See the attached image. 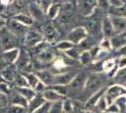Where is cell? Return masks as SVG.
Returning <instances> with one entry per match:
<instances>
[{
    "label": "cell",
    "instance_id": "6da1fadb",
    "mask_svg": "<svg viewBox=\"0 0 126 113\" xmlns=\"http://www.w3.org/2000/svg\"><path fill=\"white\" fill-rule=\"evenodd\" d=\"M104 82V78L102 75L95 73L91 74L88 76L86 84L84 87V91L82 92V94L79 96V100L82 102H87L90 97L96 92H98L102 89V85Z\"/></svg>",
    "mask_w": 126,
    "mask_h": 113
},
{
    "label": "cell",
    "instance_id": "8992f818",
    "mask_svg": "<svg viewBox=\"0 0 126 113\" xmlns=\"http://www.w3.org/2000/svg\"><path fill=\"white\" fill-rule=\"evenodd\" d=\"M6 28L11 33L13 34L15 37L18 39L22 36H25L26 34L27 30V27L22 25L21 23H19L18 21H16L15 19H13L11 17V19L7 20V24H6Z\"/></svg>",
    "mask_w": 126,
    "mask_h": 113
},
{
    "label": "cell",
    "instance_id": "5bb4252c",
    "mask_svg": "<svg viewBox=\"0 0 126 113\" xmlns=\"http://www.w3.org/2000/svg\"><path fill=\"white\" fill-rule=\"evenodd\" d=\"M112 25L114 27L115 33L121 34L122 32L126 31V17L122 16H115L112 15L110 17Z\"/></svg>",
    "mask_w": 126,
    "mask_h": 113
},
{
    "label": "cell",
    "instance_id": "5b68a950",
    "mask_svg": "<svg viewBox=\"0 0 126 113\" xmlns=\"http://www.w3.org/2000/svg\"><path fill=\"white\" fill-rule=\"evenodd\" d=\"M105 99L108 107L122 96H126V88L121 85H113L106 90L105 93Z\"/></svg>",
    "mask_w": 126,
    "mask_h": 113
},
{
    "label": "cell",
    "instance_id": "30bf717a",
    "mask_svg": "<svg viewBox=\"0 0 126 113\" xmlns=\"http://www.w3.org/2000/svg\"><path fill=\"white\" fill-rule=\"evenodd\" d=\"M77 74H78L77 72L68 71L66 73L55 75L53 84H55V85H62V86H69L71 84V82L74 79V77L77 75Z\"/></svg>",
    "mask_w": 126,
    "mask_h": 113
},
{
    "label": "cell",
    "instance_id": "ba28073f",
    "mask_svg": "<svg viewBox=\"0 0 126 113\" xmlns=\"http://www.w3.org/2000/svg\"><path fill=\"white\" fill-rule=\"evenodd\" d=\"M43 41H44V38L42 36V34L36 30H28L25 35V44L28 47L35 48Z\"/></svg>",
    "mask_w": 126,
    "mask_h": 113
},
{
    "label": "cell",
    "instance_id": "7a4b0ae2",
    "mask_svg": "<svg viewBox=\"0 0 126 113\" xmlns=\"http://www.w3.org/2000/svg\"><path fill=\"white\" fill-rule=\"evenodd\" d=\"M88 76L85 73H78L74 79L68 86V95L73 98H79L84 91V87L86 84Z\"/></svg>",
    "mask_w": 126,
    "mask_h": 113
},
{
    "label": "cell",
    "instance_id": "7dc6e473",
    "mask_svg": "<svg viewBox=\"0 0 126 113\" xmlns=\"http://www.w3.org/2000/svg\"><path fill=\"white\" fill-rule=\"evenodd\" d=\"M105 113H121V109L118 107V105L116 103H114V104H112L111 106H109L107 108Z\"/></svg>",
    "mask_w": 126,
    "mask_h": 113
},
{
    "label": "cell",
    "instance_id": "2e32d148",
    "mask_svg": "<svg viewBox=\"0 0 126 113\" xmlns=\"http://www.w3.org/2000/svg\"><path fill=\"white\" fill-rule=\"evenodd\" d=\"M28 11L30 12V16L34 19V20H38V21H42V19L44 18V15H46L42 10L41 9V7L39 6L37 3V1L31 2L28 5Z\"/></svg>",
    "mask_w": 126,
    "mask_h": 113
},
{
    "label": "cell",
    "instance_id": "484cf974",
    "mask_svg": "<svg viewBox=\"0 0 126 113\" xmlns=\"http://www.w3.org/2000/svg\"><path fill=\"white\" fill-rule=\"evenodd\" d=\"M22 74L25 75V77H26L27 82H28V85L32 89H34L36 87V85L40 82V79L37 76V75L35 74V72H32V73H22Z\"/></svg>",
    "mask_w": 126,
    "mask_h": 113
},
{
    "label": "cell",
    "instance_id": "836d02e7",
    "mask_svg": "<svg viewBox=\"0 0 126 113\" xmlns=\"http://www.w3.org/2000/svg\"><path fill=\"white\" fill-rule=\"evenodd\" d=\"M47 88L56 91L60 95H62L63 97L68 95V86H62V85H55V84H53V85L48 86Z\"/></svg>",
    "mask_w": 126,
    "mask_h": 113
},
{
    "label": "cell",
    "instance_id": "7402d4cb",
    "mask_svg": "<svg viewBox=\"0 0 126 113\" xmlns=\"http://www.w3.org/2000/svg\"><path fill=\"white\" fill-rule=\"evenodd\" d=\"M1 74L3 75L6 82H8V83L14 82L15 76L17 75V73L15 72V69L13 67H11V65H8L4 70L1 71Z\"/></svg>",
    "mask_w": 126,
    "mask_h": 113
},
{
    "label": "cell",
    "instance_id": "ac0fdd59",
    "mask_svg": "<svg viewBox=\"0 0 126 113\" xmlns=\"http://www.w3.org/2000/svg\"><path fill=\"white\" fill-rule=\"evenodd\" d=\"M102 31L104 33L105 37L106 38H112L114 36L115 30H114V27H113V25H112L110 17H105L103 19V22H102Z\"/></svg>",
    "mask_w": 126,
    "mask_h": 113
},
{
    "label": "cell",
    "instance_id": "277c9868",
    "mask_svg": "<svg viewBox=\"0 0 126 113\" xmlns=\"http://www.w3.org/2000/svg\"><path fill=\"white\" fill-rule=\"evenodd\" d=\"M17 41L18 38L11 34L6 27L0 30V44L3 49V52L10 49L17 48Z\"/></svg>",
    "mask_w": 126,
    "mask_h": 113
},
{
    "label": "cell",
    "instance_id": "d590c367",
    "mask_svg": "<svg viewBox=\"0 0 126 113\" xmlns=\"http://www.w3.org/2000/svg\"><path fill=\"white\" fill-rule=\"evenodd\" d=\"M107 108H108V105H107V102H106V99H105V95L98 101V103L96 104V106L94 107V108H96L99 112H105Z\"/></svg>",
    "mask_w": 126,
    "mask_h": 113
},
{
    "label": "cell",
    "instance_id": "6f0895ef",
    "mask_svg": "<svg viewBox=\"0 0 126 113\" xmlns=\"http://www.w3.org/2000/svg\"><path fill=\"white\" fill-rule=\"evenodd\" d=\"M121 1H122V2H123V1H126V0H121Z\"/></svg>",
    "mask_w": 126,
    "mask_h": 113
},
{
    "label": "cell",
    "instance_id": "e0dca14e",
    "mask_svg": "<svg viewBox=\"0 0 126 113\" xmlns=\"http://www.w3.org/2000/svg\"><path fill=\"white\" fill-rule=\"evenodd\" d=\"M35 74H36L37 76L39 77L40 81H42V83L45 84L47 87L53 84L54 78H55V75H53L52 73H51V71L49 70V69L35 71Z\"/></svg>",
    "mask_w": 126,
    "mask_h": 113
},
{
    "label": "cell",
    "instance_id": "44dd1931",
    "mask_svg": "<svg viewBox=\"0 0 126 113\" xmlns=\"http://www.w3.org/2000/svg\"><path fill=\"white\" fill-rule=\"evenodd\" d=\"M13 19H15L16 21H18L19 23H21L22 25L26 26V27H31L32 25L34 24V19L32 18L30 15H27L26 13H22L19 12L15 15L12 16Z\"/></svg>",
    "mask_w": 126,
    "mask_h": 113
},
{
    "label": "cell",
    "instance_id": "3957f363",
    "mask_svg": "<svg viewBox=\"0 0 126 113\" xmlns=\"http://www.w3.org/2000/svg\"><path fill=\"white\" fill-rule=\"evenodd\" d=\"M15 67L18 70L21 71V73H32L34 72V66L31 64V58L29 53L26 49H20V54L18 59L15 62Z\"/></svg>",
    "mask_w": 126,
    "mask_h": 113
},
{
    "label": "cell",
    "instance_id": "8fae6325",
    "mask_svg": "<svg viewBox=\"0 0 126 113\" xmlns=\"http://www.w3.org/2000/svg\"><path fill=\"white\" fill-rule=\"evenodd\" d=\"M67 67H68V64L64 60V59L63 58H58V59H56L53 61V63L50 65L49 70L51 71V73L54 75H57L68 72V71H66Z\"/></svg>",
    "mask_w": 126,
    "mask_h": 113
},
{
    "label": "cell",
    "instance_id": "d6a6232c",
    "mask_svg": "<svg viewBox=\"0 0 126 113\" xmlns=\"http://www.w3.org/2000/svg\"><path fill=\"white\" fill-rule=\"evenodd\" d=\"M63 111L64 113H74V103L72 99L66 98L63 100Z\"/></svg>",
    "mask_w": 126,
    "mask_h": 113
},
{
    "label": "cell",
    "instance_id": "4316f807",
    "mask_svg": "<svg viewBox=\"0 0 126 113\" xmlns=\"http://www.w3.org/2000/svg\"><path fill=\"white\" fill-rule=\"evenodd\" d=\"M94 41L89 37H87L82 43L78 44V49L80 50V52H84V51H89L92 47H94Z\"/></svg>",
    "mask_w": 126,
    "mask_h": 113
},
{
    "label": "cell",
    "instance_id": "d4e9b609",
    "mask_svg": "<svg viewBox=\"0 0 126 113\" xmlns=\"http://www.w3.org/2000/svg\"><path fill=\"white\" fill-rule=\"evenodd\" d=\"M11 105H15V106H20V107H24V108H27L28 106V101L26 100L24 96H22L21 94H19L16 92L11 98Z\"/></svg>",
    "mask_w": 126,
    "mask_h": 113
},
{
    "label": "cell",
    "instance_id": "b9f144b4",
    "mask_svg": "<svg viewBox=\"0 0 126 113\" xmlns=\"http://www.w3.org/2000/svg\"><path fill=\"white\" fill-rule=\"evenodd\" d=\"M100 47L102 49H104V50H107V51H109V50L112 48V46H111V42H110V40H109V38L105 37L101 41Z\"/></svg>",
    "mask_w": 126,
    "mask_h": 113
},
{
    "label": "cell",
    "instance_id": "cb8c5ba5",
    "mask_svg": "<svg viewBox=\"0 0 126 113\" xmlns=\"http://www.w3.org/2000/svg\"><path fill=\"white\" fill-rule=\"evenodd\" d=\"M111 46L113 49H120L123 47L126 44V37L121 34H118L116 36H113L110 40Z\"/></svg>",
    "mask_w": 126,
    "mask_h": 113
},
{
    "label": "cell",
    "instance_id": "ffe728a7",
    "mask_svg": "<svg viewBox=\"0 0 126 113\" xmlns=\"http://www.w3.org/2000/svg\"><path fill=\"white\" fill-rule=\"evenodd\" d=\"M102 22L99 17L95 15L94 18H91L90 20L88 22V27H87V30L90 33H94L97 34L98 32L102 31Z\"/></svg>",
    "mask_w": 126,
    "mask_h": 113
},
{
    "label": "cell",
    "instance_id": "681fc988",
    "mask_svg": "<svg viewBox=\"0 0 126 113\" xmlns=\"http://www.w3.org/2000/svg\"><path fill=\"white\" fill-rule=\"evenodd\" d=\"M109 4L111 7L115 9H119L122 7V1L121 0H109Z\"/></svg>",
    "mask_w": 126,
    "mask_h": 113
},
{
    "label": "cell",
    "instance_id": "db71d44e",
    "mask_svg": "<svg viewBox=\"0 0 126 113\" xmlns=\"http://www.w3.org/2000/svg\"><path fill=\"white\" fill-rule=\"evenodd\" d=\"M3 82H6V80L4 79L3 75H2V74H1V72H0V83H3Z\"/></svg>",
    "mask_w": 126,
    "mask_h": 113
},
{
    "label": "cell",
    "instance_id": "c3c4849f",
    "mask_svg": "<svg viewBox=\"0 0 126 113\" xmlns=\"http://www.w3.org/2000/svg\"><path fill=\"white\" fill-rule=\"evenodd\" d=\"M8 104H9V100L7 98V95L0 94V109L7 108Z\"/></svg>",
    "mask_w": 126,
    "mask_h": 113
},
{
    "label": "cell",
    "instance_id": "60d3db41",
    "mask_svg": "<svg viewBox=\"0 0 126 113\" xmlns=\"http://www.w3.org/2000/svg\"><path fill=\"white\" fill-rule=\"evenodd\" d=\"M11 92V88L10 86V83L8 82H3L0 83V93L3 95H8Z\"/></svg>",
    "mask_w": 126,
    "mask_h": 113
},
{
    "label": "cell",
    "instance_id": "1f68e13d",
    "mask_svg": "<svg viewBox=\"0 0 126 113\" xmlns=\"http://www.w3.org/2000/svg\"><path fill=\"white\" fill-rule=\"evenodd\" d=\"M92 59L93 58H92V56H91L89 51H84V52H82L81 55H80L78 61L81 65L86 66V65H88L92 60Z\"/></svg>",
    "mask_w": 126,
    "mask_h": 113
},
{
    "label": "cell",
    "instance_id": "52a82bcc",
    "mask_svg": "<svg viewBox=\"0 0 126 113\" xmlns=\"http://www.w3.org/2000/svg\"><path fill=\"white\" fill-rule=\"evenodd\" d=\"M89 31L85 27H78L74 28L68 35V40L74 44H80L88 37Z\"/></svg>",
    "mask_w": 126,
    "mask_h": 113
},
{
    "label": "cell",
    "instance_id": "bcb514c9",
    "mask_svg": "<svg viewBox=\"0 0 126 113\" xmlns=\"http://www.w3.org/2000/svg\"><path fill=\"white\" fill-rule=\"evenodd\" d=\"M46 89H47V86L45 84H43L42 81H40L37 85H36V87L34 88V91L36 92V93H43V92Z\"/></svg>",
    "mask_w": 126,
    "mask_h": 113
},
{
    "label": "cell",
    "instance_id": "83f0119b",
    "mask_svg": "<svg viewBox=\"0 0 126 113\" xmlns=\"http://www.w3.org/2000/svg\"><path fill=\"white\" fill-rule=\"evenodd\" d=\"M14 84H15L16 88H26V87H29L26 78L22 73H18L16 75L15 79H14Z\"/></svg>",
    "mask_w": 126,
    "mask_h": 113
},
{
    "label": "cell",
    "instance_id": "816d5d0a",
    "mask_svg": "<svg viewBox=\"0 0 126 113\" xmlns=\"http://www.w3.org/2000/svg\"><path fill=\"white\" fill-rule=\"evenodd\" d=\"M6 24H7V20L0 16V30H2L4 27H6Z\"/></svg>",
    "mask_w": 126,
    "mask_h": 113
},
{
    "label": "cell",
    "instance_id": "e575fe53",
    "mask_svg": "<svg viewBox=\"0 0 126 113\" xmlns=\"http://www.w3.org/2000/svg\"><path fill=\"white\" fill-rule=\"evenodd\" d=\"M64 54L66 55V57L69 58V59L75 60V59H79V57H80V55H81V52H80V50H79L78 48L74 47V48L70 49L68 51L64 52Z\"/></svg>",
    "mask_w": 126,
    "mask_h": 113
},
{
    "label": "cell",
    "instance_id": "7c38bea8",
    "mask_svg": "<svg viewBox=\"0 0 126 113\" xmlns=\"http://www.w3.org/2000/svg\"><path fill=\"white\" fill-rule=\"evenodd\" d=\"M42 36L44 38V40H46L47 42H55L57 40V38L58 37V33L57 31V29L55 28V27L52 24H47L44 25L42 27Z\"/></svg>",
    "mask_w": 126,
    "mask_h": 113
},
{
    "label": "cell",
    "instance_id": "9c48e42d",
    "mask_svg": "<svg viewBox=\"0 0 126 113\" xmlns=\"http://www.w3.org/2000/svg\"><path fill=\"white\" fill-rule=\"evenodd\" d=\"M97 0H79L78 10L84 16H90L96 10Z\"/></svg>",
    "mask_w": 126,
    "mask_h": 113
},
{
    "label": "cell",
    "instance_id": "9a60e30c",
    "mask_svg": "<svg viewBox=\"0 0 126 113\" xmlns=\"http://www.w3.org/2000/svg\"><path fill=\"white\" fill-rule=\"evenodd\" d=\"M46 103L44 97L42 95V93H37L36 96L32 99L31 101L28 102V106H27V112L28 113H34L36 110L42 107V105Z\"/></svg>",
    "mask_w": 126,
    "mask_h": 113
},
{
    "label": "cell",
    "instance_id": "8d00e7d4",
    "mask_svg": "<svg viewBox=\"0 0 126 113\" xmlns=\"http://www.w3.org/2000/svg\"><path fill=\"white\" fill-rule=\"evenodd\" d=\"M116 67V62L114 59H109L107 60H105L104 62V64L102 66V69L104 72H106V73H109L113 70Z\"/></svg>",
    "mask_w": 126,
    "mask_h": 113
},
{
    "label": "cell",
    "instance_id": "4dcf8cb0",
    "mask_svg": "<svg viewBox=\"0 0 126 113\" xmlns=\"http://www.w3.org/2000/svg\"><path fill=\"white\" fill-rule=\"evenodd\" d=\"M56 47L58 48V50L59 51H62L63 53L68 51L70 49L74 48V44L72 42H70L69 40H66V41H61L56 44Z\"/></svg>",
    "mask_w": 126,
    "mask_h": 113
},
{
    "label": "cell",
    "instance_id": "f907efd6",
    "mask_svg": "<svg viewBox=\"0 0 126 113\" xmlns=\"http://www.w3.org/2000/svg\"><path fill=\"white\" fill-rule=\"evenodd\" d=\"M126 67V56H123L120 59L119 61V65H118V68L119 69H123Z\"/></svg>",
    "mask_w": 126,
    "mask_h": 113
},
{
    "label": "cell",
    "instance_id": "f5cc1de1",
    "mask_svg": "<svg viewBox=\"0 0 126 113\" xmlns=\"http://www.w3.org/2000/svg\"><path fill=\"white\" fill-rule=\"evenodd\" d=\"M7 66H8V64L3 60V59H0V72L2 70H4Z\"/></svg>",
    "mask_w": 126,
    "mask_h": 113
},
{
    "label": "cell",
    "instance_id": "11a10c76",
    "mask_svg": "<svg viewBox=\"0 0 126 113\" xmlns=\"http://www.w3.org/2000/svg\"><path fill=\"white\" fill-rule=\"evenodd\" d=\"M121 113H126V107L123 109H121Z\"/></svg>",
    "mask_w": 126,
    "mask_h": 113
},
{
    "label": "cell",
    "instance_id": "f35d334b",
    "mask_svg": "<svg viewBox=\"0 0 126 113\" xmlns=\"http://www.w3.org/2000/svg\"><path fill=\"white\" fill-rule=\"evenodd\" d=\"M50 113H64V111H63V100L52 103Z\"/></svg>",
    "mask_w": 126,
    "mask_h": 113
},
{
    "label": "cell",
    "instance_id": "603a6c76",
    "mask_svg": "<svg viewBox=\"0 0 126 113\" xmlns=\"http://www.w3.org/2000/svg\"><path fill=\"white\" fill-rule=\"evenodd\" d=\"M16 92L19 94H21L22 96H24L26 100L29 102L31 101L34 97L36 96V92L34 91V89H32L30 87H26V88H16Z\"/></svg>",
    "mask_w": 126,
    "mask_h": 113
},
{
    "label": "cell",
    "instance_id": "ee69618b",
    "mask_svg": "<svg viewBox=\"0 0 126 113\" xmlns=\"http://www.w3.org/2000/svg\"><path fill=\"white\" fill-rule=\"evenodd\" d=\"M97 5L99 6L100 9L104 10V11H107L110 7L109 0H97Z\"/></svg>",
    "mask_w": 126,
    "mask_h": 113
},
{
    "label": "cell",
    "instance_id": "f546056e",
    "mask_svg": "<svg viewBox=\"0 0 126 113\" xmlns=\"http://www.w3.org/2000/svg\"><path fill=\"white\" fill-rule=\"evenodd\" d=\"M60 11H61V6L58 4H53L50 7V9L48 10L46 15L50 19H56L58 16V14L60 13Z\"/></svg>",
    "mask_w": 126,
    "mask_h": 113
},
{
    "label": "cell",
    "instance_id": "d6986e66",
    "mask_svg": "<svg viewBox=\"0 0 126 113\" xmlns=\"http://www.w3.org/2000/svg\"><path fill=\"white\" fill-rule=\"evenodd\" d=\"M42 95L44 97L45 101L46 102H50V103H55V102H58V101H62L65 99V97H63L62 95H60L59 93L54 91V90H51V89H46Z\"/></svg>",
    "mask_w": 126,
    "mask_h": 113
},
{
    "label": "cell",
    "instance_id": "9f6ffc18",
    "mask_svg": "<svg viewBox=\"0 0 126 113\" xmlns=\"http://www.w3.org/2000/svg\"><path fill=\"white\" fill-rule=\"evenodd\" d=\"M82 113H93L92 111H90V110H84Z\"/></svg>",
    "mask_w": 126,
    "mask_h": 113
},
{
    "label": "cell",
    "instance_id": "7bdbcfd3",
    "mask_svg": "<svg viewBox=\"0 0 126 113\" xmlns=\"http://www.w3.org/2000/svg\"><path fill=\"white\" fill-rule=\"evenodd\" d=\"M51 106H52V103H50V102L44 103L42 107L39 108L38 110H36L34 113H50Z\"/></svg>",
    "mask_w": 126,
    "mask_h": 113
},
{
    "label": "cell",
    "instance_id": "f1b7e54d",
    "mask_svg": "<svg viewBox=\"0 0 126 113\" xmlns=\"http://www.w3.org/2000/svg\"><path fill=\"white\" fill-rule=\"evenodd\" d=\"M25 5H26V0H13L10 5L9 11H10V13L11 12V11H16V14H17V13H19V11L25 7Z\"/></svg>",
    "mask_w": 126,
    "mask_h": 113
},
{
    "label": "cell",
    "instance_id": "ab89813d",
    "mask_svg": "<svg viewBox=\"0 0 126 113\" xmlns=\"http://www.w3.org/2000/svg\"><path fill=\"white\" fill-rule=\"evenodd\" d=\"M7 113H28L27 108L20 106H15V105H11V107L7 110Z\"/></svg>",
    "mask_w": 126,
    "mask_h": 113
},
{
    "label": "cell",
    "instance_id": "f6af8a7d",
    "mask_svg": "<svg viewBox=\"0 0 126 113\" xmlns=\"http://www.w3.org/2000/svg\"><path fill=\"white\" fill-rule=\"evenodd\" d=\"M116 78L119 81H126V67L119 70V72L116 74Z\"/></svg>",
    "mask_w": 126,
    "mask_h": 113
},
{
    "label": "cell",
    "instance_id": "74e56055",
    "mask_svg": "<svg viewBox=\"0 0 126 113\" xmlns=\"http://www.w3.org/2000/svg\"><path fill=\"white\" fill-rule=\"evenodd\" d=\"M36 1L45 14L47 13L50 7L53 5V0H36Z\"/></svg>",
    "mask_w": 126,
    "mask_h": 113
},
{
    "label": "cell",
    "instance_id": "4fadbf2b",
    "mask_svg": "<svg viewBox=\"0 0 126 113\" xmlns=\"http://www.w3.org/2000/svg\"><path fill=\"white\" fill-rule=\"evenodd\" d=\"M19 54H20V48L17 47V48L10 49V50L3 52L2 59L8 65L15 64V62L18 59V57H19Z\"/></svg>",
    "mask_w": 126,
    "mask_h": 113
}]
</instances>
